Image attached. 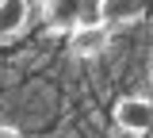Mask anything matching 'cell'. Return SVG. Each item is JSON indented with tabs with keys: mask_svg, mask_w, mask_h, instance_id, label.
I'll list each match as a JSON object with an SVG mask.
<instances>
[{
	"mask_svg": "<svg viewBox=\"0 0 153 138\" xmlns=\"http://www.w3.org/2000/svg\"><path fill=\"white\" fill-rule=\"evenodd\" d=\"M0 138H23V134H19L16 127H0Z\"/></svg>",
	"mask_w": 153,
	"mask_h": 138,
	"instance_id": "cell-6",
	"label": "cell"
},
{
	"mask_svg": "<svg viewBox=\"0 0 153 138\" xmlns=\"http://www.w3.org/2000/svg\"><path fill=\"white\" fill-rule=\"evenodd\" d=\"M80 8H84V0H54V4H46V19L50 27H73L76 31V19H80Z\"/></svg>",
	"mask_w": 153,
	"mask_h": 138,
	"instance_id": "cell-4",
	"label": "cell"
},
{
	"mask_svg": "<svg viewBox=\"0 0 153 138\" xmlns=\"http://www.w3.org/2000/svg\"><path fill=\"white\" fill-rule=\"evenodd\" d=\"M119 138H138V134H130V131H123V134H119Z\"/></svg>",
	"mask_w": 153,
	"mask_h": 138,
	"instance_id": "cell-7",
	"label": "cell"
},
{
	"mask_svg": "<svg viewBox=\"0 0 153 138\" xmlns=\"http://www.w3.org/2000/svg\"><path fill=\"white\" fill-rule=\"evenodd\" d=\"M149 12L146 0H103V23L107 27H130Z\"/></svg>",
	"mask_w": 153,
	"mask_h": 138,
	"instance_id": "cell-2",
	"label": "cell"
},
{
	"mask_svg": "<svg viewBox=\"0 0 153 138\" xmlns=\"http://www.w3.org/2000/svg\"><path fill=\"white\" fill-rule=\"evenodd\" d=\"M27 23V0H0V35H19Z\"/></svg>",
	"mask_w": 153,
	"mask_h": 138,
	"instance_id": "cell-5",
	"label": "cell"
},
{
	"mask_svg": "<svg viewBox=\"0 0 153 138\" xmlns=\"http://www.w3.org/2000/svg\"><path fill=\"white\" fill-rule=\"evenodd\" d=\"M115 123L119 131H130V134H146L153 127V104L146 96H126L115 104Z\"/></svg>",
	"mask_w": 153,
	"mask_h": 138,
	"instance_id": "cell-1",
	"label": "cell"
},
{
	"mask_svg": "<svg viewBox=\"0 0 153 138\" xmlns=\"http://www.w3.org/2000/svg\"><path fill=\"white\" fill-rule=\"evenodd\" d=\"M103 46H107V27H76L69 39V50L76 58H96L103 54Z\"/></svg>",
	"mask_w": 153,
	"mask_h": 138,
	"instance_id": "cell-3",
	"label": "cell"
},
{
	"mask_svg": "<svg viewBox=\"0 0 153 138\" xmlns=\"http://www.w3.org/2000/svg\"><path fill=\"white\" fill-rule=\"evenodd\" d=\"M42 4H54V0H42Z\"/></svg>",
	"mask_w": 153,
	"mask_h": 138,
	"instance_id": "cell-8",
	"label": "cell"
}]
</instances>
